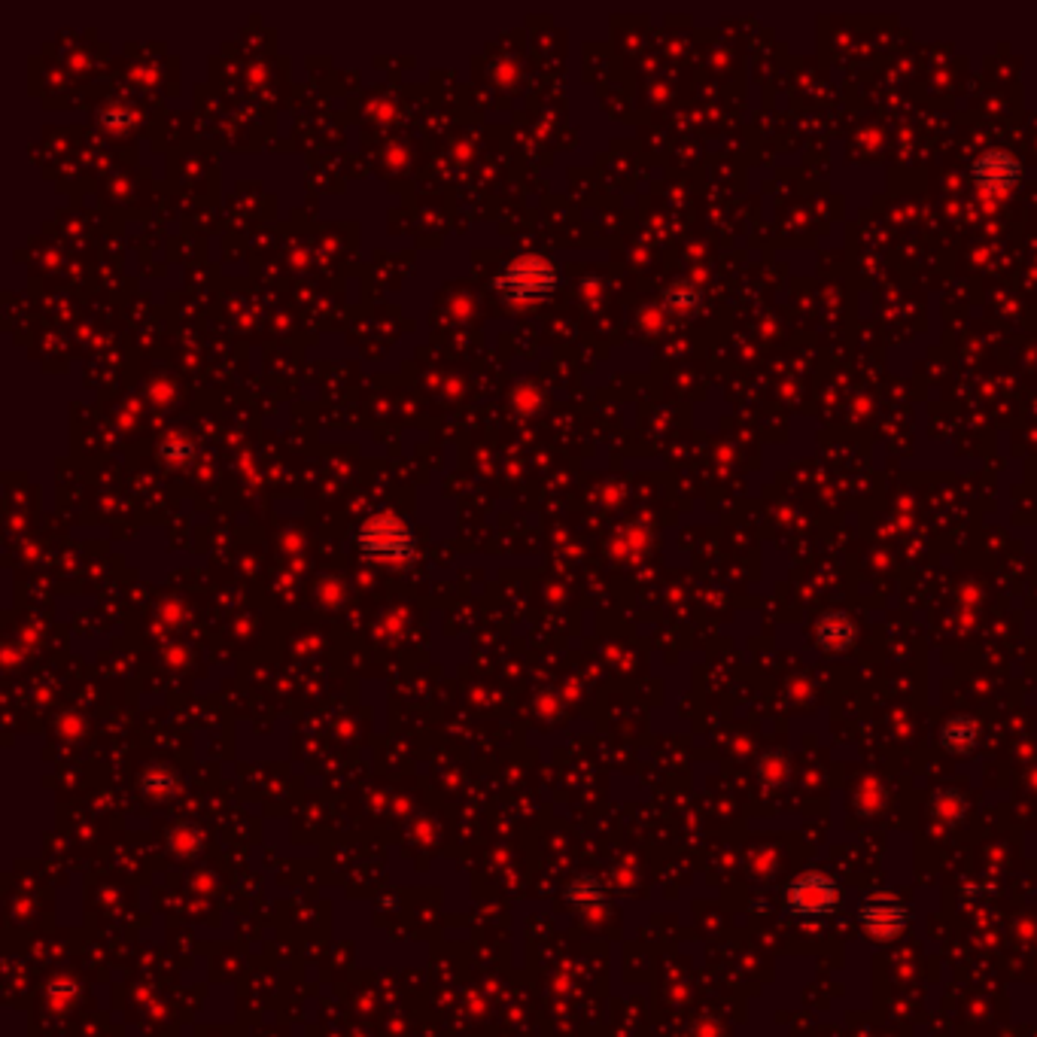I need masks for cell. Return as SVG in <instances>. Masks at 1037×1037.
I'll use <instances>...</instances> for the list:
<instances>
[{
	"instance_id": "6da1fadb",
	"label": "cell",
	"mask_w": 1037,
	"mask_h": 1037,
	"mask_svg": "<svg viewBox=\"0 0 1037 1037\" xmlns=\"http://www.w3.org/2000/svg\"><path fill=\"white\" fill-rule=\"evenodd\" d=\"M840 882L825 870H803L785 888V907L797 919H822L840 907Z\"/></svg>"
},
{
	"instance_id": "7a4b0ae2",
	"label": "cell",
	"mask_w": 1037,
	"mask_h": 1037,
	"mask_svg": "<svg viewBox=\"0 0 1037 1037\" xmlns=\"http://www.w3.org/2000/svg\"><path fill=\"white\" fill-rule=\"evenodd\" d=\"M496 286L511 302H536L557 286V268L542 256H521L502 271Z\"/></svg>"
},
{
	"instance_id": "3957f363",
	"label": "cell",
	"mask_w": 1037,
	"mask_h": 1037,
	"mask_svg": "<svg viewBox=\"0 0 1037 1037\" xmlns=\"http://www.w3.org/2000/svg\"><path fill=\"white\" fill-rule=\"evenodd\" d=\"M356 545L368 557L402 563L414 551V536H411V530L399 521L396 514H375V517H368V521L359 527Z\"/></svg>"
},
{
	"instance_id": "277c9868",
	"label": "cell",
	"mask_w": 1037,
	"mask_h": 1037,
	"mask_svg": "<svg viewBox=\"0 0 1037 1037\" xmlns=\"http://www.w3.org/2000/svg\"><path fill=\"white\" fill-rule=\"evenodd\" d=\"M858 925L876 943L898 940L910 925V910L895 895H867L858 904Z\"/></svg>"
},
{
	"instance_id": "5b68a950",
	"label": "cell",
	"mask_w": 1037,
	"mask_h": 1037,
	"mask_svg": "<svg viewBox=\"0 0 1037 1037\" xmlns=\"http://www.w3.org/2000/svg\"><path fill=\"white\" fill-rule=\"evenodd\" d=\"M974 180H977V186L983 192H1007L1019 180V162L1013 156L1001 153V150L986 153L974 165Z\"/></svg>"
},
{
	"instance_id": "8992f818",
	"label": "cell",
	"mask_w": 1037,
	"mask_h": 1037,
	"mask_svg": "<svg viewBox=\"0 0 1037 1037\" xmlns=\"http://www.w3.org/2000/svg\"><path fill=\"white\" fill-rule=\"evenodd\" d=\"M940 746L952 755H971L980 746V724L968 715H955L940 727Z\"/></svg>"
},
{
	"instance_id": "52a82bcc",
	"label": "cell",
	"mask_w": 1037,
	"mask_h": 1037,
	"mask_svg": "<svg viewBox=\"0 0 1037 1037\" xmlns=\"http://www.w3.org/2000/svg\"><path fill=\"white\" fill-rule=\"evenodd\" d=\"M816 636H819V645L825 651H846L855 642V624L849 621V615L831 612L819 621Z\"/></svg>"
},
{
	"instance_id": "ba28073f",
	"label": "cell",
	"mask_w": 1037,
	"mask_h": 1037,
	"mask_svg": "<svg viewBox=\"0 0 1037 1037\" xmlns=\"http://www.w3.org/2000/svg\"><path fill=\"white\" fill-rule=\"evenodd\" d=\"M563 898H566V904H572V907H578V910H594V907H603V904H606V888H603V882H600L597 876L581 873V876H575V879L566 885Z\"/></svg>"
},
{
	"instance_id": "9c48e42d",
	"label": "cell",
	"mask_w": 1037,
	"mask_h": 1037,
	"mask_svg": "<svg viewBox=\"0 0 1037 1037\" xmlns=\"http://www.w3.org/2000/svg\"><path fill=\"white\" fill-rule=\"evenodd\" d=\"M143 794H150V797H168V794H174V776L168 773V770H162V767H153L150 773H143Z\"/></svg>"
},
{
	"instance_id": "30bf717a",
	"label": "cell",
	"mask_w": 1037,
	"mask_h": 1037,
	"mask_svg": "<svg viewBox=\"0 0 1037 1037\" xmlns=\"http://www.w3.org/2000/svg\"><path fill=\"white\" fill-rule=\"evenodd\" d=\"M934 812H937L940 819H958L961 812H965V800H961L958 794H952V791H943V794L934 800Z\"/></svg>"
},
{
	"instance_id": "8fae6325",
	"label": "cell",
	"mask_w": 1037,
	"mask_h": 1037,
	"mask_svg": "<svg viewBox=\"0 0 1037 1037\" xmlns=\"http://www.w3.org/2000/svg\"><path fill=\"white\" fill-rule=\"evenodd\" d=\"M785 761H782V755H767V758H761V779L764 782H770V785H776V782H782L785 779Z\"/></svg>"
}]
</instances>
